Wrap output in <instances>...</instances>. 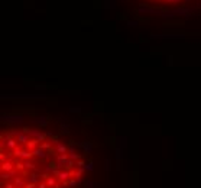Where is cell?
<instances>
[{"label":"cell","instance_id":"cell-14","mask_svg":"<svg viewBox=\"0 0 201 188\" xmlns=\"http://www.w3.org/2000/svg\"><path fill=\"white\" fill-rule=\"evenodd\" d=\"M129 25H130V26H136L138 23H136V22H129Z\"/></svg>","mask_w":201,"mask_h":188},{"label":"cell","instance_id":"cell-8","mask_svg":"<svg viewBox=\"0 0 201 188\" xmlns=\"http://www.w3.org/2000/svg\"><path fill=\"white\" fill-rule=\"evenodd\" d=\"M41 148H44V149H49V148H51V143H49V142H45V143L41 145Z\"/></svg>","mask_w":201,"mask_h":188},{"label":"cell","instance_id":"cell-12","mask_svg":"<svg viewBox=\"0 0 201 188\" xmlns=\"http://www.w3.org/2000/svg\"><path fill=\"white\" fill-rule=\"evenodd\" d=\"M70 185L74 187V185H77V182H75V181H70Z\"/></svg>","mask_w":201,"mask_h":188},{"label":"cell","instance_id":"cell-10","mask_svg":"<svg viewBox=\"0 0 201 188\" xmlns=\"http://www.w3.org/2000/svg\"><path fill=\"white\" fill-rule=\"evenodd\" d=\"M33 187H35V182H29L25 185V188H33Z\"/></svg>","mask_w":201,"mask_h":188},{"label":"cell","instance_id":"cell-9","mask_svg":"<svg viewBox=\"0 0 201 188\" xmlns=\"http://www.w3.org/2000/svg\"><path fill=\"white\" fill-rule=\"evenodd\" d=\"M15 165H16V168H17V169H22V168H23V164H22V162H16Z\"/></svg>","mask_w":201,"mask_h":188},{"label":"cell","instance_id":"cell-5","mask_svg":"<svg viewBox=\"0 0 201 188\" xmlns=\"http://www.w3.org/2000/svg\"><path fill=\"white\" fill-rule=\"evenodd\" d=\"M70 175H71V172L64 171V172H61V174H60V180H61V181H64V180H67V178L70 177Z\"/></svg>","mask_w":201,"mask_h":188},{"label":"cell","instance_id":"cell-6","mask_svg":"<svg viewBox=\"0 0 201 188\" xmlns=\"http://www.w3.org/2000/svg\"><path fill=\"white\" fill-rule=\"evenodd\" d=\"M46 185H48V187H57V185H55V180H54V178H48Z\"/></svg>","mask_w":201,"mask_h":188},{"label":"cell","instance_id":"cell-7","mask_svg":"<svg viewBox=\"0 0 201 188\" xmlns=\"http://www.w3.org/2000/svg\"><path fill=\"white\" fill-rule=\"evenodd\" d=\"M107 7H114V0H104Z\"/></svg>","mask_w":201,"mask_h":188},{"label":"cell","instance_id":"cell-2","mask_svg":"<svg viewBox=\"0 0 201 188\" xmlns=\"http://www.w3.org/2000/svg\"><path fill=\"white\" fill-rule=\"evenodd\" d=\"M10 169H13V164L12 162H9V161H6V162H3L2 164V171H6V172H9Z\"/></svg>","mask_w":201,"mask_h":188},{"label":"cell","instance_id":"cell-3","mask_svg":"<svg viewBox=\"0 0 201 188\" xmlns=\"http://www.w3.org/2000/svg\"><path fill=\"white\" fill-rule=\"evenodd\" d=\"M6 146L7 148H17V142L15 140V139H10V137H9V139H6Z\"/></svg>","mask_w":201,"mask_h":188},{"label":"cell","instance_id":"cell-1","mask_svg":"<svg viewBox=\"0 0 201 188\" xmlns=\"http://www.w3.org/2000/svg\"><path fill=\"white\" fill-rule=\"evenodd\" d=\"M33 156H38V158H45L46 156V152L44 148H36V149H33Z\"/></svg>","mask_w":201,"mask_h":188},{"label":"cell","instance_id":"cell-15","mask_svg":"<svg viewBox=\"0 0 201 188\" xmlns=\"http://www.w3.org/2000/svg\"><path fill=\"white\" fill-rule=\"evenodd\" d=\"M166 2H175V0H166Z\"/></svg>","mask_w":201,"mask_h":188},{"label":"cell","instance_id":"cell-11","mask_svg":"<svg viewBox=\"0 0 201 188\" xmlns=\"http://www.w3.org/2000/svg\"><path fill=\"white\" fill-rule=\"evenodd\" d=\"M48 185H46V182H42V184H38V187L36 188H46Z\"/></svg>","mask_w":201,"mask_h":188},{"label":"cell","instance_id":"cell-16","mask_svg":"<svg viewBox=\"0 0 201 188\" xmlns=\"http://www.w3.org/2000/svg\"><path fill=\"white\" fill-rule=\"evenodd\" d=\"M185 2H193V0H185Z\"/></svg>","mask_w":201,"mask_h":188},{"label":"cell","instance_id":"cell-13","mask_svg":"<svg viewBox=\"0 0 201 188\" xmlns=\"http://www.w3.org/2000/svg\"><path fill=\"white\" fill-rule=\"evenodd\" d=\"M4 188H13V185H12V184H6Z\"/></svg>","mask_w":201,"mask_h":188},{"label":"cell","instance_id":"cell-4","mask_svg":"<svg viewBox=\"0 0 201 188\" xmlns=\"http://www.w3.org/2000/svg\"><path fill=\"white\" fill-rule=\"evenodd\" d=\"M38 143H39L38 139H32V140H29V142L26 143V146L29 148V149H35V148L38 146Z\"/></svg>","mask_w":201,"mask_h":188}]
</instances>
